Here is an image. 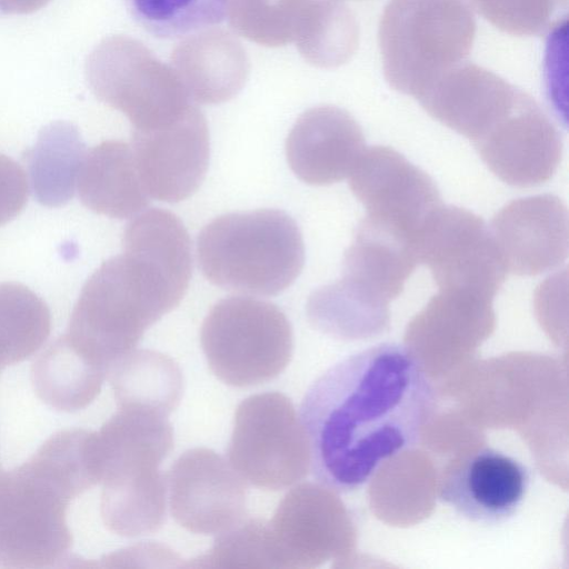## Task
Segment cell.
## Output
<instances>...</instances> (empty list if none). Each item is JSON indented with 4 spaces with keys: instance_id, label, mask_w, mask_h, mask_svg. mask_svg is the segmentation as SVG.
Segmentation results:
<instances>
[{
    "instance_id": "obj_1",
    "label": "cell",
    "mask_w": 569,
    "mask_h": 569,
    "mask_svg": "<svg viewBox=\"0 0 569 569\" xmlns=\"http://www.w3.org/2000/svg\"><path fill=\"white\" fill-rule=\"evenodd\" d=\"M435 409V387L411 348L383 342L346 357L300 406L313 477L333 492L362 488L386 461L418 445Z\"/></svg>"
},
{
    "instance_id": "obj_29",
    "label": "cell",
    "mask_w": 569,
    "mask_h": 569,
    "mask_svg": "<svg viewBox=\"0 0 569 569\" xmlns=\"http://www.w3.org/2000/svg\"><path fill=\"white\" fill-rule=\"evenodd\" d=\"M312 0H230L231 28L249 41L266 47L295 42Z\"/></svg>"
},
{
    "instance_id": "obj_27",
    "label": "cell",
    "mask_w": 569,
    "mask_h": 569,
    "mask_svg": "<svg viewBox=\"0 0 569 569\" xmlns=\"http://www.w3.org/2000/svg\"><path fill=\"white\" fill-rule=\"evenodd\" d=\"M299 53L318 68H337L358 49L359 26L341 0H312L295 40Z\"/></svg>"
},
{
    "instance_id": "obj_15",
    "label": "cell",
    "mask_w": 569,
    "mask_h": 569,
    "mask_svg": "<svg viewBox=\"0 0 569 569\" xmlns=\"http://www.w3.org/2000/svg\"><path fill=\"white\" fill-rule=\"evenodd\" d=\"M472 143L493 174L522 188L548 181L562 154L558 129L526 91L505 118Z\"/></svg>"
},
{
    "instance_id": "obj_7",
    "label": "cell",
    "mask_w": 569,
    "mask_h": 569,
    "mask_svg": "<svg viewBox=\"0 0 569 569\" xmlns=\"http://www.w3.org/2000/svg\"><path fill=\"white\" fill-rule=\"evenodd\" d=\"M200 341L211 372L237 388L278 378L293 353V332L284 312L251 297L219 300L202 322Z\"/></svg>"
},
{
    "instance_id": "obj_21",
    "label": "cell",
    "mask_w": 569,
    "mask_h": 569,
    "mask_svg": "<svg viewBox=\"0 0 569 569\" xmlns=\"http://www.w3.org/2000/svg\"><path fill=\"white\" fill-rule=\"evenodd\" d=\"M419 263L413 243L366 217L342 261V277L389 302L398 297Z\"/></svg>"
},
{
    "instance_id": "obj_31",
    "label": "cell",
    "mask_w": 569,
    "mask_h": 569,
    "mask_svg": "<svg viewBox=\"0 0 569 569\" xmlns=\"http://www.w3.org/2000/svg\"><path fill=\"white\" fill-rule=\"evenodd\" d=\"M264 522L246 517L231 529L216 536L212 548L186 567L270 568L264 542Z\"/></svg>"
},
{
    "instance_id": "obj_28",
    "label": "cell",
    "mask_w": 569,
    "mask_h": 569,
    "mask_svg": "<svg viewBox=\"0 0 569 569\" xmlns=\"http://www.w3.org/2000/svg\"><path fill=\"white\" fill-rule=\"evenodd\" d=\"M309 321L332 335L378 328L388 319V303L346 278L315 290L307 302Z\"/></svg>"
},
{
    "instance_id": "obj_2",
    "label": "cell",
    "mask_w": 569,
    "mask_h": 569,
    "mask_svg": "<svg viewBox=\"0 0 569 569\" xmlns=\"http://www.w3.org/2000/svg\"><path fill=\"white\" fill-rule=\"evenodd\" d=\"M183 297L149 259L123 251L104 261L87 280L64 337L82 357L108 373Z\"/></svg>"
},
{
    "instance_id": "obj_5",
    "label": "cell",
    "mask_w": 569,
    "mask_h": 569,
    "mask_svg": "<svg viewBox=\"0 0 569 569\" xmlns=\"http://www.w3.org/2000/svg\"><path fill=\"white\" fill-rule=\"evenodd\" d=\"M476 27L462 0H390L378 31L387 82L418 100L468 57Z\"/></svg>"
},
{
    "instance_id": "obj_6",
    "label": "cell",
    "mask_w": 569,
    "mask_h": 569,
    "mask_svg": "<svg viewBox=\"0 0 569 569\" xmlns=\"http://www.w3.org/2000/svg\"><path fill=\"white\" fill-rule=\"evenodd\" d=\"M74 490L31 456L0 470V568H52L72 546L67 510Z\"/></svg>"
},
{
    "instance_id": "obj_3",
    "label": "cell",
    "mask_w": 569,
    "mask_h": 569,
    "mask_svg": "<svg viewBox=\"0 0 569 569\" xmlns=\"http://www.w3.org/2000/svg\"><path fill=\"white\" fill-rule=\"evenodd\" d=\"M97 441L104 526L126 538L158 531L167 501V480L159 466L173 448L168 416L120 406L97 431Z\"/></svg>"
},
{
    "instance_id": "obj_18",
    "label": "cell",
    "mask_w": 569,
    "mask_h": 569,
    "mask_svg": "<svg viewBox=\"0 0 569 569\" xmlns=\"http://www.w3.org/2000/svg\"><path fill=\"white\" fill-rule=\"evenodd\" d=\"M365 150L361 127L348 111L336 106L305 111L286 140L290 169L312 186H327L349 177Z\"/></svg>"
},
{
    "instance_id": "obj_24",
    "label": "cell",
    "mask_w": 569,
    "mask_h": 569,
    "mask_svg": "<svg viewBox=\"0 0 569 569\" xmlns=\"http://www.w3.org/2000/svg\"><path fill=\"white\" fill-rule=\"evenodd\" d=\"M107 378L118 407H139L169 416L183 393L180 367L154 350H132L112 365Z\"/></svg>"
},
{
    "instance_id": "obj_16",
    "label": "cell",
    "mask_w": 569,
    "mask_h": 569,
    "mask_svg": "<svg viewBox=\"0 0 569 569\" xmlns=\"http://www.w3.org/2000/svg\"><path fill=\"white\" fill-rule=\"evenodd\" d=\"M490 229L508 272L540 274L568 256V210L556 196L509 202L493 217Z\"/></svg>"
},
{
    "instance_id": "obj_9",
    "label": "cell",
    "mask_w": 569,
    "mask_h": 569,
    "mask_svg": "<svg viewBox=\"0 0 569 569\" xmlns=\"http://www.w3.org/2000/svg\"><path fill=\"white\" fill-rule=\"evenodd\" d=\"M292 401L281 392H262L237 407L228 461L257 488L286 489L310 469V450Z\"/></svg>"
},
{
    "instance_id": "obj_23",
    "label": "cell",
    "mask_w": 569,
    "mask_h": 569,
    "mask_svg": "<svg viewBox=\"0 0 569 569\" xmlns=\"http://www.w3.org/2000/svg\"><path fill=\"white\" fill-rule=\"evenodd\" d=\"M108 373L82 357L64 335L52 341L34 360L31 382L36 395L49 407L74 412L100 393Z\"/></svg>"
},
{
    "instance_id": "obj_11",
    "label": "cell",
    "mask_w": 569,
    "mask_h": 569,
    "mask_svg": "<svg viewBox=\"0 0 569 569\" xmlns=\"http://www.w3.org/2000/svg\"><path fill=\"white\" fill-rule=\"evenodd\" d=\"M366 218L410 240L442 204L433 180L389 147L366 149L349 176Z\"/></svg>"
},
{
    "instance_id": "obj_8",
    "label": "cell",
    "mask_w": 569,
    "mask_h": 569,
    "mask_svg": "<svg viewBox=\"0 0 569 569\" xmlns=\"http://www.w3.org/2000/svg\"><path fill=\"white\" fill-rule=\"evenodd\" d=\"M87 73L94 94L121 111L133 130L167 124L194 104L173 69L131 37L101 41L89 57Z\"/></svg>"
},
{
    "instance_id": "obj_22",
    "label": "cell",
    "mask_w": 569,
    "mask_h": 569,
    "mask_svg": "<svg viewBox=\"0 0 569 569\" xmlns=\"http://www.w3.org/2000/svg\"><path fill=\"white\" fill-rule=\"evenodd\" d=\"M330 490L312 483L292 488L264 522V542L270 568H306L322 551L321 517Z\"/></svg>"
},
{
    "instance_id": "obj_32",
    "label": "cell",
    "mask_w": 569,
    "mask_h": 569,
    "mask_svg": "<svg viewBox=\"0 0 569 569\" xmlns=\"http://www.w3.org/2000/svg\"><path fill=\"white\" fill-rule=\"evenodd\" d=\"M497 29L512 36L545 33L561 0H468Z\"/></svg>"
},
{
    "instance_id": "obj_14",
    "label": "cell",
    "mask_w": 569,
    "mask_h": 569,
    "mask_svg": "<svg viewBox=\"0 0 569 569\" xmlns=\"http://www.w3.org/2000/svg\"><path fill=\"white\" fill-rule=\"evenodd\" d=\"M531 485L529 468L517 458L481 447L451 463L439 486V499L462 518L498 526L513 518Z\"/></svg>"
},
{
    "instance_id": "obj_4",
    "label": "cell",
    "mask_w": 569,
    "mask_h": 569,
    "mask_svg": "<svg viewBox=\"0 0 569 569\" xmlns=\"http://www.w3.org/2000/svg\"><path fill=\"white\" fill-rule=\"evenodd\" d=\"M197 259L214 286L256 296H277L300 274L305 244L296 221L277 209L231 212L199 232Z\"/></svg>"
},
{
    "instance_id": "obj_10",
    "label": "cell",
    "mask_w": 569,
    "mask_h": 569,
    "mask_svg": "<svg viewBox=\"0 0 569 569\" xmlns=\"http://www.w3.org/2000/svg\"><path fill=\"white\" fill-rule=\"evenodd\" d=\"M416 252L439 289L492 299L508 270L491 229L471 211L441 204L420 231Z\"/></svg>"
},
{
    "instance_id": "obj_30",
    "label": "cell",
    "mask_w": 569,
    "mask_h": 569,
    "mask_svg": "<svg viewBox=\"0 0 569 569\" xmlns=\"http://www.w3.org/2000/svg\"><path fill=\"white\" fill-rule=\"evenodd\" d=\"M132 19L148 33L176 39L220 23L230 0H123Z\"/></svg>"
},
{
    "instance_id": "obj_25",
    "label": "cell",
    "mask_w": 569,
    "mask_h": 569,
    "mask_svg": "<svg viewBox=\"0 0 569 569\" xmlns=\"http://www.w3.org/2000/svg\"><path fill=\"white\" fill-rule=\"evenodd\" d=\"M86 144L76 126L52 122L40 131L27 154V166L37 200L61 207L74 194Z\"/></svg>"
},
{
    "instance_id": "obj_33",
    "label": "cell",
    "mask_w": 569,
    "mask_h": 569,
    "mask_svg": "<svg viewBox=\"0 0 569 569\" xmlns=\"http://www.w3.org/2000/svg\"><path fill=\"white\" fill-rule=\"evenodd\" d=\"M28 193L26 171L13 159L0 153V226L20 213Z\"/></svg>"
},
{
    "instance_id": "obj_13",
    "label": "cell",
    "mask_w": 569,
    "mask_h": 569,
    "mask_svg": "<svg viewBox=\"0 0 569 569\" xmlns=\"http://www.w3.org/2000/svg\"><path fill=\"white\" fill-rule=\"evenodd\" d=\"M130 146L150 198L170 203L182 201L198 190L206 177L209 129L194 104L167 124L133 130Z\"/></svg>"
},
{
    "instance_id": "obj_12",
    "label": "cell",
    "mask_w": 569,
    "mask_h": 569,
    "mask_svg": "<svg viewBox=\"0 0 569 569\" xmlns=\"http://www.w3.org/2000/svg\"><path fill=\"white\" fill-rule=\"evenodd\" d=\"M166 480L171 516L192 533L218 536L247 517V482L211 449L183 452Z\"/></svg>"
},
{
    "instance_id": "obj_19",
    "label": "cell",
    "mask_w": 569,
    "mask_h": 569,
    "mask_svg": "<svg viewBox=\"0 0 569 569\" xmlns=\"http://www.w3.org/2000/svg\"><path fill=\"white\" fill-rule=\"evenodd\" d=\"M170 61L190 99L201 104L232 99L244 86L250 70L242 44L219 28L186 38L173 49Z\"/></svg>"
},
{
    "instance_id": "obj_20",
    "label": "cell",
    "mask_w": 569,
    "mask_h": 569,
    "mask_svg": "<svg viewBox=\"0 0 569 569\" xmlns=\"http://www.w3.org/2000/svg\"><path fill=\"white\" fill-rule=\"evenodd\" d=\"M76 191L88 209L117 219L137 216L150 199L131 146L120 140L102 141L86 152Z\"/></svg>"
},
{
    "instance_id": "obj_17",
    "label": "cell",
    "mask_w": 569,
    "mask_h": 569,
    "mask_svg": "<svg viewBox=\"0 0 569 569\" xmlns=\"http://www.w3.org/2000/svg\"><path fill=\"white\" fill-rule=\"evenodd\" d=\"M523 92L486 68L461 62L418 101L432 118L473 142L505 118Z\"/></svg>"
},
{
    "instance_id": "obj_26",
    "label": "cell",
    "mask_w": 569,
    "mask_h": 569,
    "mask_svg": "<svg viewBox=\"0 0 569 569\" xmlns=\"http://www.w3.org/2000/svg\"><path fill=\"white\" fill-rule=\"evenodd\" d=\"M51 332L47 303L18 282H0V375L34 355Z\"/></svg>"
}]
</instances>
